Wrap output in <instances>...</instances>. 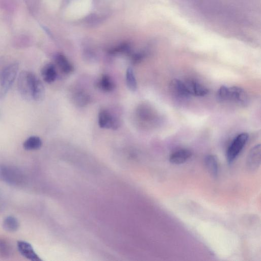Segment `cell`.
Listing matches in <instances>:
<instances>
[{"instance_id":"1","label":"cell","mask_w":261,"mask_h":261,"mask_svg":"<svg viewBox=\"0 0 261 261\" xmlns=\"http://www.w3.org/2000/svg\"><path fill=\"white\" fill-rule=\"evenodd\" d=\"M18 90L21 96L27 100L41 101L45 96V88L40 80L34 73L21 71L18 77Z\"/></svg>"},{"instance_id":"2","label":"cell","mask_w":261,"mask_h":261,"mask_svg":"<svg viewBox=\"0 0 261 261\" xmlns=\"http://www.w3.org/2000/svg\"><path fill=\"white\" fill-rule=\"evenodd\" d=\"M19 69L18 64L12 63L0 71V99L8 93L16 77Z\"/></svg>"},{"instance_id":"3","label":"cell","mask_w":261,"mask_h":261,"mask_svg":"<svg viewBox=\"0 0 261 261\" xmlns=\"http://www.w3.org/2000/svg\"><path fill=\"white\" fill-rule=\"evenodd\" d=\"M0 178L12 185L18 186L24 181V176L18 168L13 166L2 165L0 166Z\"/></svg>"},{"instance_id":"4","label":"cell","mask_w":261,"mask_h":261,"mask_svg":"<svg viewBox=\"0 0 261 261\" xmlns=\"http://www.w3.org/2000/svg\"><path fill=\"white\" fill-rule=\"evenodd\" d=\"M248 139V135L246 133L240 134L233 140L226 151L228 163H232L240 154Z\"/></svg>"},{"instance_id":"5","label":"cell","mask_w":261,"mask_h":261,"mask_svg":"<svg viewBox=\"0 0 261 261\" xmlns=\"http://www.w3.org/2000/svg\"><path fill=\"white\" fill-rule=\"evenodd\" d=\"M98 124L101 128L116 130L120 126V120L108 110L102 109L98 114Z\"/></svg>"},{"instance_id":"6","label":"cell","mask_w":261,"mask_h":261,"mask_svg":"<svg viewBox=\"0 0 261 261\" xmlns=\"http://www.w3.org/2000/svg\"><path fill=\"white\" fill-rule=\"evenodd\" d=\"M226 101H231L244 107L248 101V95L242 88L237 86L228 87Z\"/></svg>"},{"instance_id":"7","label":"cell","mask_w":261,"mask_h":261,"mask_svg":"<svg viewBox=\"0 0 261 261\" xmlns=\"http://www.w3.org/2000/svg\"><path fill=\"white\" fill-rule=\"evenodd\" d=\"M260 145L257 144L251 149L247 157L246 168L248 171L253 172L257 170L260 164Z\"/></svg>"},{"instance_id":"8","label":"cell","mask_w":261,"mask_h":261,"mask_svg":"<svg viewBox=\"0 0 261 261\" xmlns=\"http://www.w3.org/2000/svg\"><path fill=\"white\" fill-rule=\"evenodd\" d=\"M169 89L171 95L178 99H186L190 96L185 83L178 79H175L170 81Z\"/></svg>"},{"instance_id":"9","label":"cell","mask_w":261,"mask_h":261,"mask_svg":"<svg viewBox=\"0 0 261 261\" xmlns=\"http://www.w3.org/2000/svg\"><path fill=\"white\" fill-rule=\"evenodd\" d=\"M17 248L19 253L27 259L31 261L42 260L29 243L23 241H19L17 242Z\"/></svg>"},{"instance_id":"10","label":"cell","mask_w":261,"mask_h":261,"mask_svg":"<svg viewBox=\"0 0 261 261\" xmlns=\"http://www.w3.org/2000/svg\"><path fill=\"white\" fill-rule=\"evenodd\" d=\"M185 84L190 95L203 96L208 92L206 87L196 81L188 80Z\"/></svg>"},{"instance_id":"11","label":"cell","mask_w":261,"mask_h":261,"mask_svg":"<svg viewBox=\"0 0 261 261\" xmlns=\"http://www.w3.org/2000/svg\"><path fill=\"white\" fill-rule=\"evenodd\" d=\"M192 156V152L187 149H180L172 152L169 156V161L173 164L185 163Z\"/></svg>"},{"instance_id":"12","label":"cell","mask_w":261,"mask_h":261,"mask_svg":"<svg viewBox=\"0 0 261 261\" xmlns=\"http://www.w3.org/2000/svg\"><path fill=\"white\" fill-rule=\"evenodd\" d=\"M96 87L104 92H111L115 88V83L109 75L103 74L96 81L95 84Z\"/></svg>"},{"instance_id":"13","label":"cell","mask_w":261,"mask_h":261,"mask_svg":"<svg viewBox=\"0 0 261 261\" xmlns=\"http://www.w3.org/2000/svg\"><path fill=\"white\" fill-rule=\"evenodd\" d=\"M43 80L47 83L54 82L57 78V72L55 65L51 63L44 65L41 70Z\"/></svg>"},{"instance_id":"14","label":"cell","mask_w":261,"mask_h":261,"mask_svg":"<svg viewBox=\"0 0 261 261\" xmlns=\"http://www.w3.org/2000/svg\"><path fill=\"white\" fill-rule=\"evenodd\" d=\"M55 62L60 70L65 74H69L74 70V67L67 58L62 54H58L55 57Z\"/></svg>"},{"instance_id":"15","label":"cell","mask_w":261,"mask_h":261,"mask_svg":"<svg viewBox=\"0 0 261 261\" xmlns=\"http://www.w3.org/2000/svg\"><path fill=\"white\" fill-rule=\"evenodd\" d=\"M204 166L208 172L213 177H216L218 173V162L216 156L208 154L204 158Z\"/></svg>"},{"instance_id":"16","label":"cell","mask_w":261,"mask_h":261,"mask_svg":"<svg viewBox=\"0 0 261 261\" xmlns=\"http://www.w3.org/2000/svg\"><path fill=\"white\" fill-rule=\"evenodd\" d=\"M72 99L74 103L80 107L86 106L90 101V96L82 90L75 91L72 96Z\"/></svg>"},{"instance_id":"17","label":"cell","mask_w":261,"mask_h":261,"mask_svg":"<svg viewBox=\"0 0 261 261\" xmlns=\"http://www.w3.org/2000/svg\"><path fill=\"white\" fill-rule=\"evenodd\" d=\"M42 144V141L39 137L33 136L25 140L23 147L26 150H35L39 149Z\"/></svg>"},{"instance_id":"18","label":"cell","mask_w":261,"mask_h":261,"mask_svg":"<svg viewBox=\"0 0 261 261\" xmlns=\"http://www.w3.org/2000/svg\"><path fill=\"white\" fill-rule=\"evenodd\" d=\"M4 229L8 232H14L17 230L19 224L16 218L13 216H8L4 220Z\"/></svg>"},{"instance_id":"19","label":"cell","mask_w":261,"mask_h":261,"mask_svg":"<svg viewBox=\"0 0 261 261\" xmlns=\"http://www.w3.org/2000/svg\"><path fill=\"white\" fill-rule=\"evenodd\" d=\"M12 253V248L10 243L5 239L0 238V257L7 258Z\"/></svg>"},{"instance_id":"20","label":"cell","mask_w":261,"mask_h":261,"mask_svg":"<svg viewBox=\"0 0 261 261\" xmlns=\"http://www.w3.org/2000/svg\"><path fill=\"white\" fill-rule=\"evenodd\" d=\"M126 83L127 88L132 92L136 90L137 84L133 69L129 67L126 71Z\"/></svg>"},{"instance_id":"21","label":"cell","mask_w":261,"mask_h":261,"mask_svg":"<svg viewBox=\"0 0 261 261\" xmlns=\"http://www.w3.org/2000/svg\"><path fill=\"white\" fill-rule=\"evenodd\" d=\"M109 53L111 55L118 54H129L130 53V46L127 43H123L111 49Z\"/></svg>"},{"instance_id":"22","label":"cell","mask_w":261,"mask_h":261,"mask_svg":"<svg viewBox=\"0 0 261 261\" xmlns=\"http://www.w3.org/2000/svg\"><path fill=\"white\" fill-rule=\"evenodd\" d=\"M144 58V54L142 53H135L132 56V62L136 64L140 63Z\"/></svg>"}]
</instances>
